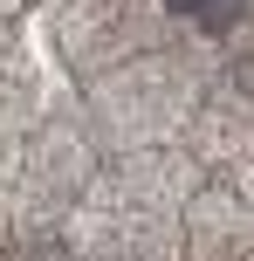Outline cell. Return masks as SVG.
I'll list each match as a JSON object with an SVG mask.
<instances>
[{"instance_id":"6da1fadb","label":"cell","mask_w":254,"mask_h":261,"mask_svg":"<svg viewBox=\"0 0 254 261\" xmlns=\"http://www.w3.org/2000/svg\"><path fill=\"white\" fill-rule=\"evenodd\" d=\"M165 7H172V14H200L206 0H165Z\"/></svg>"}]
</instances>
